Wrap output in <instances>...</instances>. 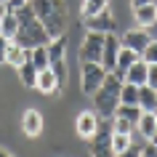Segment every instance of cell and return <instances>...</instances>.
Wrapping results in <instances>:
<instances>
[{
	"label": "cell",
	"mask_w": 157,
	"mask_h": 157,
	"mask_svg": "<svg viewBox=\"0 0 157 157\" xmlns=\"http://www.w3.org/2000/svg\"><path fill=\"white\" fill-rule=\"evenodd\" d=\"M155 117H157V112H155Z\"/></svg>",
	"instance_id": "40"
},
{
	"label": "cell",
	"mask_w": 157,
	"mask_h": 157,
	"mask_svg": "<svg viewBox=\"0 0 157 157\" xmlns=\"http://www.w3.org/2000/svg\"><path fill=\"white\" fill-rule=\"evenodd\" d=\"M21 131L29 139H37L43 133V115L37 109H24V115H21Z\"/></svg>",
	"instance_id": "12"
},
{
	"label": "cell",
	"mask_w": 157,
	"mask_h": 157,
	"mask_svg": "<svg viewBox=\"0 0 157 157\" xmlns=\"http://www.w3.org/2000/svg\"><path fill=\"white\" fill-rule=\"evenodd\" d=\"M29 3H32L40 24L45 27V32L51 35V40L64 37L69 29V11H67L64 0H29Z\"/></svg>",
	"instance_id": "2"
},
{
	"label": "cell",
	"mask_w": 157,
	"mask_h": 157,
	"mask_svg": "<svg viewBox=\"0 0 157 157\" xmlns=\"http://www.w3.org/2000/svg\"><path fill=\"white\" fill-rule=\"evenodd\" d=\"M40 93H45V96H59L61 93V85H59V77L48 69H43V72H37V85H35Z\"/></svg>",
	"instance_id": "13"
},
{
	"label": "cell",
	"mask_w": 157,
	"mask_h": 157,
	"mask_svg": "<svg viewBox=\"0 0 157 157\" xmlns=\"http://www.w3.org/2000/svg\"><path fill=\"white\" fill-rule=\"evenodd\" d=\"M120 104H128V107H139V85L123 83V91H120Z\"/></svg>",
	"instance_id": "24"
},
{
	"label": "cell",
	"mask_w": 157,
	"mask_h": 157,
	"mask_svg": "<svg viewBox=\"0 0 157 157\" xmlns=\"http://www.w3.org/2000/svg\"><path fill=\"white\" fill-rule=\"evenodd\" d=\"M123 77L117 72H109L107 80L101 83V88L93 93V109H96V115L104 117V120H112L120 107V91H123Z\"/></svg>",
	"instance_id": "3"
},
{
	"label": "cell",
	"mask_w": 157,
	"mask_h": 157,
	"mask_svg": "<svg viewBox=\"0 0 157 157\" xmlns=\"http://www.w3.org/2000/svg\"><path fill=\"white\" fill-rule=\"evenodd\" d=\"M141 157H157V147L155 144H144V147H141Z\"/></svg>",
	"instance_id": "32"
},
{
	"label": "cell",
	"mask_w": 157,
	"mask_h": 157,
	"mask_svg": "<svg viewBox=\"0 0 157 157\" xmlns=\"http://www.w3.org/2000/svg\"><path fill=\"white\" fill-rule=\"evenodd\" d=\"M149 144H155V147H157V131L152 133V139H149Z\"/></svg>",
	"instance_id": "37"
},
{
	"label": "cell",
	"mask_w": 157,
	"mask_h": 157,
	"mask_svg": "<svg viewBox=\"0 0 157 157\" xmlns=\"http://www.w3.org/2000/svg\"><path fill=\"white\" fill-rule=\"evenodd\" d=\"M139 53H136V51H131V48H123L120 51V56H117V67H115V72L120 75V77H125V72H128V69H131L133 64H136V61H139Z\"/></svg>",
	"instance_id": "18"
},
{
	"label": "cell",
	"mask_w": 157,
	"mask_h": 157,
	"mask_svg": "<svg viewBox=\"0 0 157 157\" xmlns=\"http://www.w3.org/2000/svg\"><path fill=\"white\" fill-rule=\"evenodd\" d=\"M133 16H136V24H139L141 29L155 27V24H157V3H147V6L133 8Z\"/></svg>",
	"instance_id": "14"
},
{
	"label": "cell",
	"mask_w": 157,
	"mask_h": 157,
	"mask_svg": "<svg viewBox=\"0 0 157 157\" xmlns=\"http://www.w3.org/2000/svg\"><path fill=\"white\" fill-rule=\"evenodd\" d=\"M141 115H144L141 107H128V104H120L117 112H115V117H123V120H128V123H133V125H139Z\"/></svg>",
	"instance_id": "23"
},
{
	"label": "cell",
	"mask_w": 157,
	"mask_h": 157,
	"mask_svg": "<svg viewBox=\"0 0 157 157\" xmlns=\"http://www.w3.org/2000/svg\"><path fill=\"white\" fill-rule=\"evenodd\" d=\"M0 157H11V152H8L6 147H0Z\"/></svg>",
	"instance_id": "36"
},
{
	"label": "cell",
	"mask_w": 157,
	"mask_h": 157,
	"mask_svg": "<svg viewBox=\"0 0 157 157\" xmlns=\"http://www.w3.org/2000/svg\"><path fill=\"white\" fill-rule=\"evenodd\" d=\"M133 136H128V133H112V147H115V155H120V152H125V149L133 144Z\"/></svg>",
	"instance_id": "26"
},
{
	"label": "cell",
	"mask_w": 157,
	"mask_h": 157,
	"mask_svg": "<svg viewBox=\"0 0 157 157\" xmlns=\"http://www.w3.org/2000/svg\"><path fill=\"white\" fill-rule=\"evenodd\" d=\"M27 59H29V51L21 48L19 43L11 40V43H8V53H6V64H8V67H16V69H19V67L24 64Z\"/></svg>",
	"instance_id": "16"
},
{
	"label": "cell",
	"mask_w": 157,
	"mask_h": 157,
	"mask_svg": "<svg viewBox=\"0 0 157 157\" xmlns=\"http://www.w3.org/2000/svg\"><path fill=\"white\" fill-rule=\"evenodd\" d=\"M101 53H104V35L101 32H85L83 43H80V64L83 61L101 64Z\"/></svg>",
	"instance_id": "6"
},
{
	"label": "cell",
	"mask_w": 157,
	"mask_h": 157,
	"mask_svg": "<svg viewBox=\"0 0 157 157\" xmlns=\"http://www.w3.org/2000/svg\"><path fill=\"white\" fill-rule=\"evenodd\" d=\"M11 157H16V155H11Z\"/></svg>",
	"instance_id": "39"
},
{
	"label": "cell",
	"mask_w": 157,
	"mask_h": 157,
	"mask_svg": "<svg viewBox=\"0 0 157 157\" xmlns=\"http://www.w3.org/2000/svg\"><path fill=\"white\" fill-rule=\"evenodd\" d=\"M147 75H149V64L147 61H144V59H139V61H136V64L131 67V69H128V72H125V83H131V85H147Z\"/></svg>",
	"instance_id": "15"
},
{
	"label": "cell",
	"mask_w": 157,
	"mask_h": 157,
	"mask_svg": "<svg viewBox=\"0 0 157 157\" xmlns=\"http://www.w3.org/2000/svg\"><path fill=\"white\" fill-rule=\"evenodd\" d=\"M16 19H19V32L13 37V43H19L21 48L32 51V48H40V45H48L51 43V35L45 32V27L40 24V19L35 13L32 3H24L21 8H16Z\"/></svg>",
	"instance_id": "1"
},
{
	"label": "cell",
	"mask_w": 157,
	"mask_h": 157,
	"mask_svg": "<svg viewBox=\"0 0 157 157\" xmlns=\"http://www.w3.org/2000/svg\"><path fill=\"white\" fill-rule=\"evenodd\" d=\"M115 13L112 11H101V13H96V16L91 19H85V29L88 32H101V35H109V32H115Z\"/></svg>",
	"instance_id": "10"
},
{
	"label": "cell",
	"mask_w": 157,
	"mask_h": 157,
	"mask_svg": "<svg viewBox=\"0 0 157 157\" xmlns=\"http://www.w3.org/2000/svg\"><path fill=\"white\" fill-rule=\"evenodd\" d=\"M141 59H144L147 64H157V40H152V43L147 45V51L141 53Z\"/></svg>",
	"instance_id": "28"
},
{
	"label": "cell",
	"mask_w": 157,
	"mask_h": 157,
	"mask_svg": "<svg viewBox=\"0 0 157 157\" xmlns=\"http://www.w3.org/2000/svg\"><path fill=\"white\" fill-rule=\"evenodd\" d=\"M91 157H115V147H112V128L101 125L99 133L91 139Z\"/></svg>",
	"instance_id": "8"
},
{
	"label": "cell",
	"mask_w": 157,
	"mask_h": 157,
	"mask_svg": "<svg viewBox=\"0 0 157 157\" xmlns=\"http://www.w3.org/2000/svg\"><path fill=\"white\" fill-rule=\"evenodd\" d=\"M6 3H8V0H0V6H6Z\"/></svg>",
	"instance_id": "38"
},
{
	"label": "cell",
	"mask_w": 157,
	"mask_h": 157,
	"mask_svg": "<svg viewBox=\"0 0 157 157\" xmlns=\"http://www.w3.org/2000/svg\"><path fill=\"white\" fill-rule=\"evenodd\" d=\"M29 59H32V64L37 67V72H43V69H48V45H40V48H32V51H29Z\"/></svg>",
	"instance_id": "25"
},
{
	"label": "cell",
	"mask_w": 157,
	"mask_h": 157,
	"mask_svg": "<svg viewBox=\"0 0 157 157\" xmlns=\"http://www.w3.org/2000/svg\"><path fill=\"white\" fill-rule=\"evenodd\" d=\"M75 128H77V136L85 141H91L96 133H99L101 123H99V115H96V109H83L77 120H75Z\"/></svg>",
	"instance_id": "7"
},
{
	"label": "cell",
	"mask_w": 157,
	"mask_h": 157,
	"mask_svg": "<svg viewBox=\"0 0 157 157\" xmlns=\"http://www.w3.org/2000/svg\"><path fill=\"white\" fill-rule=\"evenodd\" d=\"M19 32V19H16V11H6V16H3V29H0V35H6L8 40H13Z\"/></svg>",
	"instance_id": "22"
},
{
	"label": "cell",
	"mask_w": 157,
	"mask_h": 157,
	"mask_svg": "<svg viewBox=\"0 0 157 157\" xmlns=\"http://www.w3.org/2000/svg\"><path fill=\"white\" fill-rule=\"evenodd\" d=\"M136 131H139L147 141L152 139V133L157 131V117H155V112H144L141 120H139V125H136Z\"/></svg>",
	"instance_id": "21"
},
{
	"label": "cell",
	"mask_w": 157,
	"mask_h": 157,
	"mask_svg": "<svg viewBox=\"0 0 157 157\" xmlns=\"http://www.w3.org/2000/svg\"><path fill=\"white\" fill-rule=\"evenodd\" d=\"M115 157H141V147H128L125 152H120V155H115Z\"/></svg>",
	"instance_id": "31"
},
{
	"label": "cell",
	"mask_w": 157,
	"mask_h": 157,
	"mask_svg": "<svg viewBox=\"0 0 157 157\" xmlns=\"http://www.w3.org/2000/svg\"><path fill=\"white\" fill-rule=\"evenodd\" d=\"M6 11H8V6H0V29H3V16H6Z\"/></svg>",
	"instance_id": "35"
},
{
	"label": "cell",
	"mask_w": 157,
	"mask_h": 157,
	"mask_svg": "<svg viewBox=\"0 0 157 157\" xmlns=\"http://www.w3.org/2000/svg\"><path fill=\"white\" fill-rule=\"evenodd\" d=\"M120 51H123V40H120L115 32L104 35V53H101V67H104L107 72H115Z\"/></svg>",
	"instance_id": "9"
},
{
	"label": "cell",
	"mask_w": 157,
	"mask_h": 157,
	"mask_svg": "<svg viewBox=\"0 0 157 157\" xmlns=\"http://www.w3.org/2000/svg\"><path fill=\"white\" fill-rule=\"evenodd\" d=\"M120 40H123V48H131V51H136V53L141 56V53L147 51V45L152 43V37H149L147 29H141V27H139V29H128Z\"/></svg>",
	"instance_id": "11"
},
{
	"label": "cell",
	"mask_w": 157,
	"mask_h": 157,
	"mask_svg": "<svg viewBox=\"0 0 157 157\" xmlns=\"http://www.w3.org/2000/svg\"><path fill=\"white\" fill-rule=\"evenodd\" d=\"M147 3H155V0H131L133 8H139V6H147Z\"/></svg>",
	"instance_id": "34"
},
{
	"label": "cell",
	"mask_w": 157,
	"mask_h": 157,
	"mask_svg": "<svg viewBox=\"0 0 157 157\" xmlns=\"http://www.w3.org/2000/svg\"><path fill=\"white\" fill-rule=\"evenodd\" d=\"M48 67L59 77V85H67V37H56L48 43Z\"/></svg>",
	"instance_id": "4"
},
{
	"label": "cell",
	"mask_w": 157,
	"mask_h": 157,
	"mask_svg": "<svg viewBox=\"0 0 157 157\" xmlns=\"http://www.w3.org/2000/svg\"><path fill=\"white\" fill-rule=\"evenodd\" d=\"M107 69L96 61H83L80 64V88H83L85 96H93V93L101 88V83L107 80Z\"/></svg>",
	"instance_id": "5"
},
{
	"label": "cell",
	"mask_w": 157,
	"mask_h": 157,
	"mask_svg": "<svg viewBox=\"0 0 157 157\" xmlns=\"http://www.w3.org/2000/svg\"><path fill=\"white\" fill-rule=\"evenodd\" d=\"M147 85L157 91V64H149V75H147Z\"/></svg>",
	"instance_id": "29"
},
{
	"label": "cell",
	"mask_w": 157,
	"mask_h": 157,
	"mask_svg": "<svg viewBox=\"0 0 157 157\" xmlns=\"http://www.w3.org/2000/svg\"><path fill=\"white\" fill-rule=\"evenodd\" d=\"M139 107L144 112H157V91L155 88H149V85L139 88Z\"/></svg>",
	"instance_id": "19"
},
{
	"label": "cell",
	"mask_w": 157,
	"mask_h": 157,
	"mask_svg": "<svg viewBox=\"0 0 157 157\" xmlns=\"http://www.w3.org/2000/svg\"><path fill=\"white\" fill-rule=\"evenodd\" d=\"M16 72H19V80H21L24 88H35V85H37V67L32 64V59H27Z\"/></svg>",
	"instance_id": "17"
},
{
	"label": "cell",
	"mask_w": 157,
	"mask_h": 157,
	"mask_svg": "<svg viewBox=\"0 0 157 157\" xmlns=\"http://www.w3.org/2000/svg\"><path fill=\"white\" fill-rule=\"evenodd\" d=\"M133 131H136L133 123H128L123 117H112V133H128V136H133Z\"/></svg>",
	"instance_id": "27"
},
{
	"label": "cell",
	"mask_w": 157,
	"mask_h": 157,
	"mask_svg": "<svg viewBox=\"0 0 157 157\" xmlns=\"http://www.w3.org/2000/svg\"><path fill=\"white\" fill-rule=\"evenodd\" d=\"M24 3H29V0H8V3H6V6H8L11 11H16V8H21V6H24Z\"/></svg>",
	"instance_id": "33"
},
{
	"label": "cell",
	"mask_w": 157,
	"mask_h": 157,
	"mask_svg": "<svg viewBox=\"0 0 157 157\" xmlns=\"http://www.w3.org/2000/svg\"><path fill=\"white\" fill-rule=\"evenodd\" d=\"M8 37L6 35H0V64H6V53H8Z\"/></svg>",
	"instance_id": "30"
},
{
	"label": "cell",
	"mask_w": 157,
	"mask_h": 157,
	"mask_svg": "<svg viewBox=\"0 0 157 157\" xmlns=\"http://www.w3.org/2000/svg\"><path fill=\"white\" fill-rule=\"evenodd\" d=\"M109 8V0H83V6H80V16L85 19H91L96 16V13H101V11H107Z\"/></svg>",
	"instance_id": "20"
}]
</instances>
